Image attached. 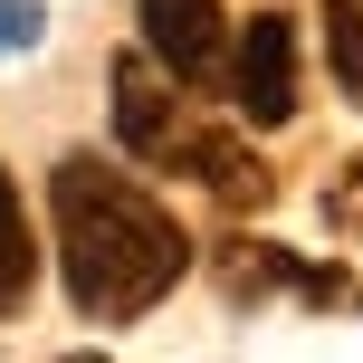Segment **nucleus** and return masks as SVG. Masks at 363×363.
Here are the masks:
<instances>
[{
	"label": "nucleus",
	"instance_id": "nucleus-1",
	"mask_svg": "<svg viewBox=\"0 0 363 363\" xmlns=\"http://www.w3.org/2000/svg\"><path fill=\"white\" fill-rule=\"evenodd\" d=\"M48 211H57V268H67L77 315L96 325H134L144 306H163L191 268V239L163 201L134 172L96 163V153H67L48 172Z\"/></svg>",
	"mask_w": 363,
	"mask_h": 363
},
{
	"label": "nucleus",
	"instance_id": "nucleus-2",
	"mask_svg": "<svg viewBox=\"0 0 363 363\" xmlns=\"http://www.w3.org/2000/svg\"><path fill=\"white\" fill-rule=\"evenodd\" d=\"M230 96L249 125H287L296 115V19L287 10H258L230 48Z\"/></svg>",
	"mask_w": 363,
	"mask_h": 363
},
{
	"label": "nucleus",
	"instance_id": "nucleus-3",
	"mask_svg": "<svg viewBox=\"0 0 363 363\" xmlns=\"http://www.w3.org/2000/svg\"><path fill=\"white\" fill-rule=\"evenodd\" d=\"M134 19H144V57L172 77V86H201V77L230 57L220 0H134Z\"/></svg>",
	"mask_w": 363,
	"mask_h": 363
},
{
	"label": "nucleus",
	"instance_id": "nucleus-4",
	"mask_svg": "<svg viewBox=\"0 0 363 363\" xmlns=\"http://www.w3.org/2000/svg\"><path fill=\"white\" fill-rule=\"evenodd\" d=\"M115 144L144 153V163H163V153L182 144V106H172V77L153 67V57H115Z\"/></svg>",
	"mask_w": 363,
	"mask_h": 363
},
{
	"label": "nucleus",
	"instance_id": "nucleus-5",
	"mask_svg": "<svg viewBox=\"0 0 363 363\" xmlns=\"http://www.w3.org/2000/svg\"><path fill=\"white\" fill-rule=\"evenodd\" d=\"M163 163H182L191 182H211L230 211H258V201H268V163H258L239 134H191V125H182V144L163 153Z\"/></svg>",
	"mask_w": 363,
	"mask_h": 363
},
{
	"label": "nucleus",
	"instance_id": "nucleus-6",
	"mask_svg": "<svg viewBox=\"0 0 363 363\" xmlns=\"http://www.w3.org/2000/svg\"><path fill=\"white\" fill-rule=\"evenodd\" d=\"M29 277H38V239H29V211H19L10 172H0V315L29 296Z\"/></svg>",
	"mask_w": 363,
	"mask_h": 363
},
{
	"label": "nucleus",
	"instance_id": "nucleus-7",
	"mask_svg": "<svg viewBox=\"0 0 363 363\" xmlns=\"http://www.w3.org/2000/svg\"><path fill=\"white\" fill-rule=\"evenodd\" d=\"M325 48H335V77H345V96L363 106V0H335V19H325Z\"/></svg>",
	"mask_w": 363,
	"mask_h": 363
},
{
	"label": "nucleus",
	"instance_id": "nucleus-8",
	"mask_svg": "<svg viewBox=\"0 0 363 363\" xmlns=\"http://www.w3.org/2000/svg\"><path fill=\"white\" fill-rule=\"evenodd\" d=\"M38 38H48V0H0V57L38 48Z\"/></svg>",
	"mask_w": 363,
	"mask_h": 363
},
{
	"label": "nucleus",
	"instance_id": "nucleus-9",
	"mask_svg": "<svg viewBox=\"0 0 363 363\" xmlns=\"http://www.w3.org/2000/svg\"><path fill=\"white\" fill-rule=\"evenodd\" d=\"M67 363H106V354H67Z\"/></svg>",
	"mask_w": 363,
	"mask_h": 363
}]
</instances>
